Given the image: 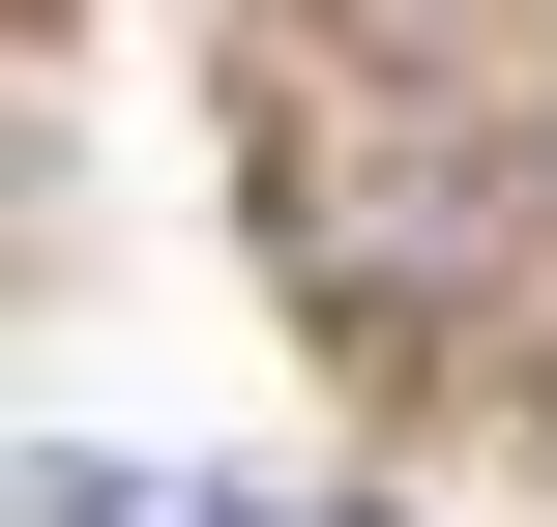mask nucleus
<instances>
[{"label": "nucleus", "mask_w": 557, "mask_h": 527, "mask_svg": "<svg viewBox=\"0 0 557 527\" xmlns=\"http://www.w3.org/2000/svg\"><path fill=\"white\" fill-rule=\"evenodd\" d=\"M59 527H294V499H206V469H59Z\"/></svg>", "instance_id": "obj_1"}]
</instances>
